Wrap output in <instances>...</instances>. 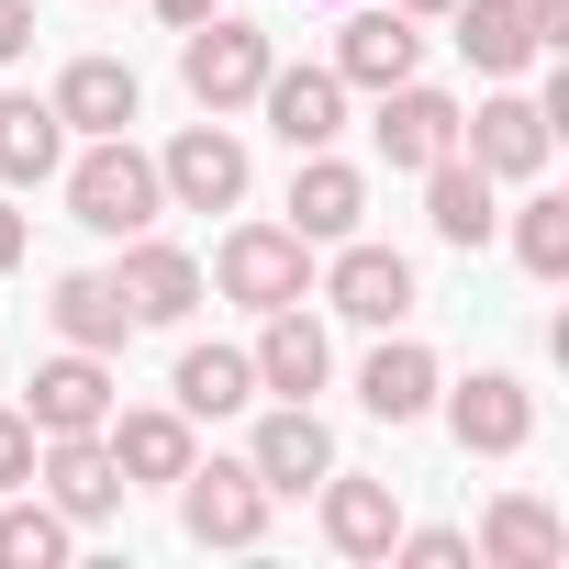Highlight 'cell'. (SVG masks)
Instances as JSON below:
<instances>
[{
    "mask_svg": "<svg viewBox=\"0 0 569 569\" xmlns=\"http://www.w3.org/2000/svg\"><path fill=\"white\" fill-rule=\"evenodd\" d=\"M391 558H413V569H469L480 547H469L458 525H402V536H391Z\"/></svg>",
    "mask_w": 569,
    "mask_h": 569,
    "instance_id": "obj_30",
    "label": "cell"
},
{
    "mask_svg": "<svg viewBox=\"0 0 569 569\" xmlns=\"http://www.w3.org/2000/svg\"><path fill=\"white\" fill-rule=\"evenodd\" d=\"M112 279H123L134 325H190V313H201V257H190V246H168L157 223H146V234H123V268H112Z\"/></svg>",
    "mask_w": 569,
    "mask_h": 569,
    "instance_id": "obj_12",
    "label": "cell"
},
{
    "mask_svg": "<svg viewBox=\"0 0 569 569\" xmlns=\"http://www.w3.org/2000/svg\"><path fill=\"white\" fill-rule=\"evenodd\" d=\"M46 325H57V347L112 358V347L134 336V302H123V279H112V268H68L57 291H46Z\"/></svg>",
    "mask_w": 569,
    "mask_h": 569,
    "instance_id": "obj_19",
    "label": "cell"
},
{
    "mask_svg": "<svg viewBox=\"0 0 569 569\" xmlns=\"http://www.w3.org/2000/svg\"><path fill=\"white\" fill-rule=\"evenodd\" d=\"M168 212V190H157V157L134 146V134H90L79 157H68V223H90V234H146Z\"/></svg>",
    "mask_w": 569,
    "mask_h": 569,
    "instance_id": "obj_1",
    "label": "cell"
},
{
    "mask_svg": "<svg viewBox=\"0 0 569 569\" xmlns=\"http://www.w3.org/2000/svg\"><path fill=\"white\" fill-rule=\"evenodd\" d=\"M325 491V547L336 558H391V536H402V502H391V480H313Z\"/></svg>",
    "mask_w": 569,
    "mask_h": 569,
    "instance_id": "obj_22",
    "label": "cell"
},
{
    "mask_svg": "<svg viewBox=\"0 0 569 569\" xmlns=\"http://www.w3.org/2000/svg\"><path fill=\"white\" fill-rule=\"evenodd\" d=\"M458 123H469V112H458L447 90H425V79L380 90V157H391V168H413V179H425L436 157H458Z\"/></svg>",
    "mask_w": 569,
    "mask_h": 569,
    "instance_id": "obj_16",
    "label": "cell"
},
{
    "mask_svg": "<svg viewBox=\"0 0 569 569\" xmlns=\"http://www.w3.org/2000/svg\"><path fill=\"white\" fill-rule=\"evenodd\" d=\"M369 223V168H347L336 146H313L302 168H291V234L302 246H336V234H358Z\"/></svg>",
    "mask_w": 569,
    "mask_h": 569,
    "instance_id": "obj_14",
    "label": "cell"
},
{
    "mask_svg": "<svg viewBox=\"0 0 569 569\" xmlns=\"http://www.w3.org/2000/svg\"><path fill=\"white\" fill-rule=\"evenodd\" d=\"M168 491H179L190 547H257V536H268V480H257L246 458H190Z\"/></svg>",
    "mask_w": 569,
    "mask_h": 569,
    "instance_id": "obj_4",
    "label": "cell"
},
{
    "mask_svg": "<svg viewBox=\"0 0 569 569\" xmlns=\"http://www.w3.org/2000/svg\"><path fill=\"white\" fill-rule=\"evenodd\" d=\"M57 168H68V123H57V101L12 90V101H0V179L34 190V179H57Z\"/></svg>",
    "mask_w": 569,
    "mask_h": 569,
    "instance_id": "obj_27",
    "label": "cell"
},
{
    "mask_svg": "<svg viewBox=\"0 0 569 569\" xmlns=\"http://www.w3.org/2000/svg\"><path fill=\"white\" fill-rule=\"evenodd\" d=\"M168 402H179L190 425H223V413H246V402H257V369H246V347H179V369H168Z\"/></svg>",
    "mask_w": 569,
    "mask_h": 569,
    "instance_id": "obj_24",
    "label": "cell"
},
{
    "mask_svg": "<svg viewBox=\"0 0 569 569\" xmlns=\"http://www.w3.org/2000/svg\"><path fill=\"white\" fill-rule=\"evenodd\" d=\"M268 34L257 23H234V12H212V23H190L179 34V90L201 101V112H246L257 90H268Z\"/></svg>",
    "mask_w": 569,
    "mask_h": 569,
    "instance_id": "obj_3",
    "label": "cell"
},
{
    "mask_svg": "<svg viewBox=\"0 0 569 569\" xmlns=\"http://www.w3.org/2000/svg\"><path fill=\"white\" fill-rule=\"evenodd\" d=\"M46 101H57L68 134H134V112H146V90H134L123 57H68V79H57Z\"/></svg>",
    "mask_w": 569,
    "mask_h": 569,
    "instance_id": "obj_20",
    "label": "cell"
},
{
    "mask_svg": "<svg viewBox=\"0 0 569 569\" xmlns=\"http://www.w3.org/2000/svg\"><path fill=\"white\" fill-rule=\"evenodd\" d=\"M68 536H79V525H68L46 491H0V569H57Z\"/></svg>",
    "mask_w": 569,
    "mask_h": 569,
    "instance_id": "obj_28",
    "label": "cell"
},
{
    "mask_svg": "<svg viewBox=\"0 0 569 569\" xmlns=\"http://www.w3.org/2000/svg\"><path fill=\"white\" fill-rule=\"evenodd\" d=\"M313 291H325L347 325H369V336H380V325H402V313H413V257H402V246H369V234H336V268L313 279Z\"/></svg>",
    "mask_w": 569,
    "mask_h": 569,
    "instance_id": "obj_7",
    "label": "cell"
},
{
    "mask_svg": "<svg viewBox=\"0 0 569 569\" xmlns=\"http://www.w3.org/2000/svg\"><path fill=\"white\" fill-rule=\"evenodd\" d=\"M212 291L246 302V313H279V302H313V246L291 223H234L223 257H212Z\"/></svg>",
    "mask_w": 569,
    "mask_h": 569,
    "instance_id": "obj_2",
    "label": "cell"
},
{
    "mask_svg": "<svg viewBox=\"0 0 569 569\" xmlns=\"http://www.w3.org/2000/svg\"><path fill=\"white\" fill-rule=\"evenodd\" d=\"M336 79H347V90H402V79H425V23H413V12H380V0H347Z\"/></svg>",
    "mask_w": 569,
    "mask_h": 569,
    "instance_id": "obj_8",
    "label": "cell"
},
{
    "mask_svg": "<svg viewBox=\"0 0 569 569\" xmlns=\"http://www.w3.org/2000/svg\"><path fill=\"white\" fill-rule=\"evenodd\" d=\"M458 146H469V168H480V179H536V168L558 157V123H547L525 90H491V101H480V123H458Z\"/></svg>",
    "mask_w": 569,
    "mask_h": 569,
    "instance_id": "obj_11",
    "label": "cell"
},
{
    "mask_svg": "<svg viewBox=\"0 0 569 569\" xmlns=\"http://www.w3.org/2000/svg\"><path fill=\"white\" fill-rule=\"evenodd\" d=\"M23 246H34V234H23V212H12V201H0V279H12V268H23Z\"/></svg>",
    "mask_w": 569,
    "mask_h": 569,
    "instance_id": "obj_33",
    "label": "cell"
},
{
    "mask_svg": "<svg viewBox=\"0 0 569 569\" xmlns=\"http://www.w3.org/2000/svg\"><path fill=\"white\" fill-rule=\"evenodd\" d=\"M34 447H46L34 413H23V402H0V491H34Z\"/></svg>",
    "mask_w": 569,
    "mask_h": 569,
    "instance_id": "obj_31",
    "label": "cell"
},
{
    "mask_svg": "<svg viewBox=\"0 0 569 569\" xmlns=\"http://www.w3.org/2000/svg\"><path fill=\"white\" fill-rule=\"evenodd\" d=\"M436 402H447V436H458L469 458H513V447L536 436V391H525L513 369H469V380H436Z\"/></svg>",
    "mask_w": 569,
    "mask_h": 569,
    "instance_id": "obj_6",
    "label": "cell"
},
{
    "mask_svg": "<svg viewBox=\"0 0 569 569\" xmlns=\"http://www.w3.org/2000/svg\"><path fill=\"white\" fill-rule=\"evenodd\" d=\"M23 413H34V436H101V425H112V358L57 347V358L23 380Z\"/></svg>",
    "mask_w": 569,
    "mask_h": 569,
    "instance_id": "obj_9",
    "label": "cell"
},
{
    "mask_svg": "<svg viewBox=\"0 0 569 569\" xmlns=\"http://www.w3.org/2000/svg\"><path fill=\"white\" fill-rule=\"evenodd\" d=\"M34 491H46L68 525H112L134 480L112 469V447H101V436H46V447H34Z\"/></svg>",
    "mask_w": 569,
    "mask_h": 569,
    "instance_id": "obj_10",
    "label": "cell"
},
{
    "mask_svg": "<svg viewBox=\"0 0 569 569\" xmlns=\"http://www.w3.org/2000/svg\"><path fill=\"white\" fill-rule=\"evenodd\" d=\"M268 336L246 347V369H257V391H279V402H313L325 391V369H336V347H325V325L302 313V302H279V313H257Z\"/></svg>",
    "mask_w": 569,
    "mask_h": 569,
    "instance_id": "obj_15",
    "label": "cell"
},
{
    "mask_svg": "<svg viewBox=\"0 0 569 569\" xmlns=\"http://www.w3.org/2000/svg\"><path fill=\"white\" fill-rule=\"evenodd\" d=\"M257 112H268V134L291 146V157H313V146L347 134V79H336V68H268Z\"/></svg>",
    "mask_w": 569,
    "mask_h": 569,
    "instance_id": "obj_13",
    "label": "cell"
},
{
    "mask_svg": "<svg viewBox=\"0 0 569 569\" xmlns=\"http://www.w3.org/2000/svg\"><path fill=\"white\" fill-rule=\"evenodd\" d=\"M447 23H458V57H469L480 79H525V68H536L525 0H447Z\"/></svg>",
    "mask_w": 569,
    "mask_h": 569,
    "instance_id": "obj_23",
    "label": "cell"
},
{
    "mask_svg": "<svg viewBox=\"0 0 569 569\" xmlns=\"http://www.w3.org/2000/svg\"><path fill=\"white\" fill-rule=\"evenodd\" d=\"M157 190H168L179 212H234V201H246V134H234L223 112L179 123L168 157H157Z\"/></svg>",
    "mask_w": 569,
    "mask_h": 569,
    "instance_id": "obj_5",
    "label": "cell"
},
{
    "mask_svg": "<svg viewBox=\"0 0 569 569\" xmlns=\"http://www.w3.org/2000/svg\"><path fill=\"white\" fill-rule=\"evenodd\" d=\"M513 257H525L536 279H569V201H558V190H536V201L513 212Z\"/></svg>",
    "mask_w": 569,
    "mask_h": 569,
    "instance_id": "obj_29",
    "label": "cell"
},
{
    "mask_svg": "<svg viewBox=\"0 0 569 569\" xmlns=\"http://www.w3.org/2000/svg\"><path fill=\"white\" fill-rule=\"evenodd\" d=\"M212 12H223V0H157V23H168V34H190V23H212Z\"/></svg>",
    "mask_w": 569,
    "mask_h": 569,
    "instance_id": "obj_34",
    "label": "cell"
},
{
    "mask_svg": "<svg viewBox=\"0 0 569 569\" xmlns=\"http://www.w3.org/2000/svg\"><path fill=\"white\" fill-rule=\"evenodd\" d=\"M425 223H436V246H491V223H502V212H491V179L469 168V146L425 168Z\"/></svg>",
    "mask_w": 569,
    "mask_h": 569,
    "instance_id": "obj_26",
    "label": "cell"
},
{
    "mask_svg": "<svg viewBox=\"0 0 569 569\" xmlns=\"http://www.w3.org/2000/svg\"><path fill=\"white\" fill-rule=\"evenodd\" d=\"M101 447H112V469H123V480H179V469L201 458V436H190V413H179V402H146V413H123V402H112Z\"/></svg>",
    "mask_w": 569,
    "mask_h": 569,
    "instance_id": "obj_21",
    "label": "cell"
},
{
    "mask_svg": "<svg viewBox=\"0 0 569 569\" xmlns=\"http://www.w3.org/2000/svg\"><path fill=\"white\" fill-rule=\"evenodd\" d=\"M480 558H491V569H558V558H569V525H558L536 491H502V502L480 513Z\"/></svg>",
    "mask_w": 569,
    "mask_h": 569,
    "instance_id": "obj_25",
    "label": "cell"
},
{
    "mask_svg": "<svg viewBox=\"0 0 569 569\" xmlns=\"http://www.w3.org/2000/svg\"><path fill=\"white\" fill-rule=\"evenodd\" d=\"M325 12H347V0H325Z\"/></svg>",
    "mask_w": 569,
    "mask_h": 569,
    "instance_id": "obj_36",
    "label": "cell"
},
{
    "mask_svg": "<svg viewBox=\"0 0 569 569\" xmlns=\"http://www.w3.org/2000/svg\"><path fill=\"white\" fill-rule=\"evenodd\" d=\"M391 12H413V23H447V0H391Z\"/></svg>",
    "mask_w": 569,
    "mask_h": 569,
    "instance_id": "obj_35",
    "label": "cell"
},
{
    "mask_svg": "<svg viewBox=\"0 0 569 569\" xmlns=\"http://www.w3.org/2000/svg\"><path fill=\"white\" fill-rule=\"evenodd\" d=\"M436 380H447V369H436L402 325H380V347L358 358V402H369L380 425H425V413H436Z\"/></svg>",
    "mask_w": 569,
    "mask_h": 569,
    "instance_id": "obj_17",
    "label": "cell"
},
{
    "mask_svg": "<svg viewBox=\"0 0 569 569\" xmlns=\"http://www.w3.org/2000/svg\"><path fill=\"white\" fill-rule=\"evenodd\" d=\"M23 46H34V0H0V68H12Z\"/></svg>",
    "mask_w": 569,
    "mask_h": 569,
    "instance_id": "obj_32",
    "label": "cell"
},
{
    "mask_svg": "<svg viewBox=\"0 0 569 569\" xmlns=\"http://www.w3.org/2000/svg\"><path fill=\"white\" fill-rule=\"evenodd\" d=\"M246 469L268 480V502H279V491H313V480L336 469V436H325V413H313V402H279V413L257 425Z\"/></svg>",
    "mask_w": 569,
    "mask_h": 569,
    "instance_id": "obj_18",
    "label": "cell"
}]
</instances>
